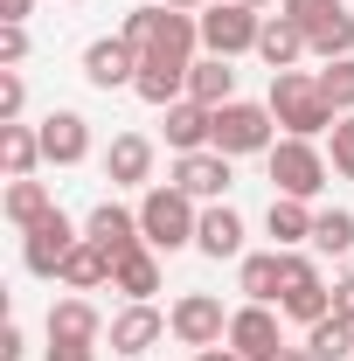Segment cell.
<instances>
[{"instance_id":"1","label":"cell","mask_w":354,"mask_h":361,"mask_svg":"<svg viewBox=\"0 0 354 361\" xmlns=\"http://www.w3.org/2000/svg\"><path fill=\"white\" fill-rule=\"evenodd\" d=\"M139 229H146V250L174 257V250L195 243V229H202V202L181 195L174 180H153V188L139 195Z\"/></svg>"},{"instance_id":"2","label":"cell","mask_w":354,"mask_h":361,"mask_svg":"<svg viewBox=\"0 0 354 361\" xmlns=\"http://www.w3.org/2000/svg\"><path fill=\"white\" fill-rule=\"evenodd\" d=\"M264 104H271V118L285 126V139H319V133H334V118H341V111L319 97V77H312V70H278Z\"/></svg>"},{"instance_id":"3","label":"cell","mask_w":354,"mask_h":361,"mask_svg":"<svg viewBox=\"0 0 354 361\" xmlns=\"http://www.w3.org/2000/svg\"><path fill=\"white\" fill-rule=\"evenodd\" d=\"M118 35H126V42H133L139 56L195 63V49H202V21H195V14H181V7H133Z\"/></svg>"},{"instance_id":"4","label":"cell","mask_w":354,"mask_h":361,"mask_svg":"<svg viewBox=\"0 0 354 361\" xmlns=\"http://www.w3.org/2000/svg\"><path fill=\"white\" fill-rule=\"evenodd\" d=\"M209 146L229 153V160H243V153H271V146H278V118H271V104H243V97L216 104Z\"/></svg>"},{"instance_id":"5","label":"cell","mask_w":354,"mask_h":361,"mask_svg":"<svg viewBox=\"0 0 354 361\" xmlns=\"http://www.w3.org/2000/svg\"><path fill=\"white\" fill-rule=\"evenodd\" d=\"M195 21H202V56H229V63H236V56H250L257 35H264V14H257V7H243V0H209Z\"/></svg>"},{"instance_id":"6","label":"cell","mask_w":354,"mask_h":361,"mask_svg":"<svg viewBox=\"0 0 354 361\" xmlns=\"http://www.w3.org/2000/svg\"><path fill=\"white\" fill-rule=\"evenodd\" d=\"M264 160H271V188H278V195H299V202H312V195L326 188V174H334V160H326L312 139H278Z\"/></svg>"},{"instance_id":"7","label":"cell","mask_w":354,"mask_h":361,"mask_svg":"<svg viewBox=\"0 0 354 361\" xmlns=\"http://www.w3.org/2000/svg\"><path fill=\"white\" fill-rule=\"evenodd\" d=\"M278 313L299 319V326H319V319L334 313V285L319 278L306 250H285V292H278Z\"/></svg>"},{"instance_id":"8","label":"cell","mask_w":354,"mask_h":361,"mask_svg":"<svg viewBox=\"0 0 354 361\" xmlns=\"http://www.w3.org/2000/svg\"><path fill=\"white\" fill-rule=\"evenodd\" d=\"M167 326H174V341L181 348H222L229 341V313H222V299L216 292H181L174 299V313H167Z\"/></svg>"},{"instance_id":"9","label":"cell","mask_w":354,"mask_h":361,"mask_svg":"<svg viewBox=\"0 0 354 361\" xmlns=\"http://www.w3.org/2000/svg\"><path fill=\"white\" fill-rule=\"evenodd\" d=\"M77 243H84V229L70 223L63 209H49L35 229H21V264L35 271V278H56V271H63V257H70Z\"/></svg>"},{"instance_id":"10","label":"cell","mask_w":354,"mask_h":361,"mask_svg":"<svg viewBox=\"0 0 354 361\" xmlns=\"http://www.w3.org/2000/svg\"><path fill=\"white\" fill-rule=\"evenodd\" d=\"M278 306H257V299H243L236 313H229V341L222 348H236L243 361H278L285 355V334H278Z\"/></svg>"},{"instance_id":"11","label":"cell","mask_w":354,"mask_h":361,"mask_svg":"<svg viewBox=\"0 0 354 361\" xmlns=\"http://www.w3.org/2000/svg\"><path fill=\"white\" fill-rule=\"evenodd\" d=\"M104 334H111V355H133V361H139V355H153L174 326L153 313V299H126V306L111 313V326H104Z\"/></svg>"},{"instance_id":"12","label":"cell","mask_w":354,"mask_h":361,"mask_svg":"<svg viewBox=\"0 0 354 361\" xmlns=\"http://www.w3.org/2000/svg\"><path fill=\"white\" fill-rule=\"evenodd\" d=\"M229 180H236V174H229V153H216V146H202V153H174V188H181V195H195L202 209L229 195Z\"/></svg>"},{"instance_id":"13","label":"cell","mask_w":354,"mask_h":361,"mask_svg":"<svg viewBox=\"0 0 354 361\" xmlns=\"http://www.w3.org/2000/svg\"><path fill=\"white\" fill-rule=\"evenodd\" d=\"M133 77H139V49L126 35H97L84 49V84L90 90H133Z\"/></svg>"},{"instance_id":"14","label":"cell","mask_w":354,"mask_h":361,"mask_svg":"<svg viewBox=\"0 0 354 361\" xmlns=\"http://www.w3.org/2000/svg\"><path fill=\"white\" fill-rule=\"evenodd\" d=\"M84 236L118 264V257H133V250H146V229H139V209H118V202H97L90 209V223H84Z\"/></svg>"},{"instance_id":"15","label":"cell","mask_w":354,"mask_h":361,"mask_svg":"<svg viewBox=\"0 0 354 361\" xmlns=\"http://www.w3.org/2000/svg\"><path fill=\"white\" fill-rule=\"evenodd\" d=\"M35 133H42V160H49V167H77V160H90V118H84V111H49Z\"/></svg>"},{"instance_id":"16","label":"cell","mask_w":354,"mask_h":361,"mask_svg":"<svg viewBox=\"0 0 354 361\" xmlns=\"http://www.w3.org/2000/svg\"><path fill=\"white\" fill-rule=\"evenodd\" d=\"M188 70L195 63H167V56H139V77H133V97L139 104H153V111H167L188 97Z\"/></svg>"},{"instance_id":"17","label":"cell","mask_w":354,"mask_h":361,"mask_svg":"<svg viewBox=\"0 0 354 361\" xmlns=\"http://www.w3.org/2000/svg\"><path fill=\"white\" fill-rule=\"evenodd\" d=\"M257 56H264V70L278 77V70H299L312 56V42H306V28L292 21V14H264V35H257Z\"/></svg>"},{"instance_id":"18","label":"cell","mask_w":354,"mask_h":361,"mask_svg":"<svg viewBox=\"0 0 354 361\" xmlns=\"http://www.w3.org/2000/svg\"><path fill=\"white\" fill-rule=\"evenodd\" d=\"M104 180H111V188H146V180H153V139L146 133H118L104 146Z\"/></svg>"},{"instance_id":"19","label":"cell","mask_w":354,"mask_h":361,"mask_svg":"<svg viewBox=\"0 0 354 361\" xmlns=\"http://www.w3.org/2000/svg\"><path fill=\"white\" fill-rule=\"evenodd\" d=\"M195 250H202V257H243V216H236V209H229V202H209V209H202V229H195Z\"/></svg>"},{"instance_id":"20","label":"cell","mask_w":354,"mask_h":361,"mask_svg":"<svg viewBox=\"0 0 354 361\" xmlns=\"http://www.w3.org/2000/svg\"><path fill=\"white\" fill-rule=\"evenodd\" d=\"M312 202H299V195H271V216H264V229H271V250H299V243H312Z\"/></svg>"},{"instance_id":"21","label":"cell","mask_w":354,"mask_h":361,"mask_svg":"<svg viewBox=\"0 0 354 361\" xmlns=\"http://www.w3.org/2000/svg\"><path fill=\"white\" fill-rule=\"evenodd\" d=\"M236 292L257 299V306H278V292H285V250H250L236 264Z\"/></svg>"},{"instance_id":"22","label":"cell","mask_w":354,"mask_h":361,"mask_svg":"<svg viewBox=\"0 0 354 361\" xmlns=\"http://www.w3.org/2000/svg\"><path fill=\"white\" fill-rule=\"evenodd\" d=\"M97 334H104V313L90 306L84 292H70V299L49 306V341H84V348H97Z\"/></svg>"},{"instance_id":"23","label":"cell","mask_w":354,"mask_h":361,"mask_svg":"<svg viewBox=\"0 0 354 361\" xmlns=\"http://www.w3.org/2000/svg\"><path fill=\"white\" fill-rule=\"evenodd\" d=\"M111 257H104V250H97V243H77V250H70V257H63V271H56V285H63V292H97V285H111Z\"/></svg>"},{"instance_id":"24","label":"cell","mask_w":354,"mask_h":361,"mask_svg":"<svg viewBox=\"0 0 354 361\" xmlns=\"http://www.w3.org/2000/svg\"><path fill=\"white\" fill-rule=\"evenodd\" d=\"M209 126H216L209 104H195V97L167 104V146H174V153H202V146H209Z\"/></svg>"},{"instance_id":"25","label":"cell","mask_w":354,"mask_h":361,"mask_svg":"<svg viewBox=\"0 0 354 361\" xmlns=\"http://www.w3.org/2000/svg\"><path fill=\"white\" fill-rule=\"evenodd\" d=\"M188 97L195 104H229L236 97V70H229V56H195V70H188Z\"/></svg>"},{"instance_id":"26","label":"cell","mask_w":354,"mask_h":361,"mask_svg":"<svg viewBox=\"0 0 354 361\" xmlns=\"http://www.w3.org/2000/svg\"><path fill=\"white\" fill-rule=\"evenodd\" d=\"M49 209H56V202H49V188L35 174H28V180H7V195H0V216H7L14 229H35Z\"/></svg>"},{"instance_id":"27","label":"cell","mask_w":354,"mask_h":361,"mask_svg":"<svg viewBox=\"0 0 354 361\" xmlns=\"http://www.w3.org/2000/svg\"><path fill=\"white\" fill-rule=\"evenodd\" d=\"M0 167H7V180H28L42 167V133L35 126H0Z\"/></svg>"},{"instance_id":"28","label":"cell","mask_w":354,"mask_h":361,"mask_svg":"<svg viewBox=\"0 0 354 361\" xmlns=\"http://www.w3.org/2000/svg\"><path fill=\"white\" fill-rule=\"evenodd\" d=\"M111 292H126V299H153V292H160V250H133V257H118Z\"/></svg>"},{"instance_id":"29","label":"cell","mask_w":354,"mask_h":361,"mask_svg":"<svg viewBox=\"0 0 354 361\" xmlns=\"http://www.w3.org/2000/svg\"><path fill=\"white\" fill-rule=\"evenodd\" d=\"M312 250L319 257H348L354 250V209H319L312 216Z\"/></svg>"},{"instance_id":"30","label":"cell","mask_w":354,"mask_h":361,"mask_svg":"<svg viewBox=\"0 0 354 361\" xmlns=\"http://www.w3.org/2000/svg\"><path fill=\"white\" fill-rule=\"evenodd\" d=\"M306 355L312 361H354V326L326 313L319 326H306Z\"/></svg>"},{"instance_id":"31","label":"cell","mask_w":354,"mask_h":361,"mask_svg":"<svg viewBox=\"0 0 354 361\" xmlns=\"http://www.w3.org/2000/svg\"><path fill=\"white\" fill-rule=\"evenodd\" d=\"M312 77H319V97H326L334 111H354V56L326 63V70H312Z\"/></svg>"},{"instance_id":"32","label":"cell","mask_w":354,"mask_h":361,"mask_svg":"<svg viewBox=\"0 0 354 361\" xmlns=\"http://www.w3.org/2000/svg\"><path fill=\"white\" fill-rule=\"evenodd\" d=\"M326 160H334V174L354 180V111L334 118V133H326Z\"/></svg>"},{"instance_id":"33","label":"cell","mask_w":354,"mask_h":361,"mask_svg":"<svg viewBox=\"0 0 354 361\" xmlns=\"http://www.w3.org/2000/svg\"><path fill=\"white\" fill-rule=\"evenodd\" d=\"M21 111H28V84H21V70H0V126H21Z\"/></svg>"},{"instance_id":"34","label":"cell","mask_w":354,"mask_h":361,"mask_svg":"<svg viewBox=\"0 0 354 361\" xmlns=\"http://www.w3.org/2000/svg\"><path fill=\"white\" fill-rule=\"evenodd\" d=\"M278 14H292V21L312 35L319 21H334V14H341V0H278Z\"/></svg>"},{"instance_id":"35","label":"cell","mask_w":354,"mask_h":361,"mask_svg":"<svg viewBox=\"0 0 354 361\" xmlns=\"http://www.w3.org/2000/svg\"><path fill=\"white\" fill-rule=\"evenodd\" d=\"M28 63V21H0V70Z\"/></svg>"},{"instance_id":"36","label":"cell","mask_w":354,"mask_h":361,"mask_svg":"<svg viewBox=\"0 0 354 361\" xmlns=\"http://www.w3.org/2000/svg\"><path fill=\"white\" fill-rule=\"evenodd\" d=\"M334 319H348V326H354V271L334 278Z\"/></svg>"},{"instance_id":"37","label":"cell","mask_w":354,"mask_h":361,"mask_svg":"<svg viewBox=\"0 0 354 361\" xmlns=\"http://www.w3.org/2000/svg\"><path fill=\"white\" fill-rule=\"evenodd\" d=\"M49 361H97V348H84V341H49Z\"/></svg>"},{"instance_id":"38","label":"cell","mask_w":354,"mask_h":361,"mask_svg":"<svg viewBox=\"0 0 354 361\" xmlns=\"http://www.w3.org/2000/svg\"><path fill=\"white\" fill-rule=\"evenodd\" d=\"M21 355H28V341H21V326L7 319V326H0V361H21Z\"/></svg>"},{"instance_id":"39","label":"cell","mask_w":354,"mask_h":361,"mask_svg":"<svg viewBox=\"0 0 354 361\" xmlns=\"http://www.w3.org/2000/svg\"><path fill=\"white\" fill-rule=\"evenodd\" d=\"M35 14V0H0V21H28Z\"/></svg>"},{"instance_id":"40","label":"cell","mask_w":354,"mask_h":361,"mask_svg":"<svg viewBox=\"0 0 354 361\" xmlns=\"http://www.w3.org/2000/svg\"><path fill=\"white\" fill-rule=\"evenodd\" d=\"M195 361H243V355H236V348H202Z\"/></svg>"},{"instance_id":"41","label":"cell","mask_w":354,"mask_h":361,"mask_svg":"<svg viewBox=\"0 0 354 361\" xmlns=\"http://www.w3.org/2000/svg\"><path fill=\"white\" fill-rule=\"evenodd\" d=\"M160 7H181V14H202L209 0H160Z\"/></svg>"},{"instance_id":"42","label":"cell","mask_w":354,"mask_h":361,"mask_svg":"<svg viewBox=\"0 0 354 361\" xmlns=\"http://www.w3.org/2000/svg\"><path fill=\"white\" fill-rule=\"evenodd\" d=\"M278 361H312V355H306V348H285V355H278Z\"/></svg>"},{"instance_id":"43","label":"cell","mask_w":354,"mask_h":361,"mask_svg":"<svg viewBox=\"0 0 354 361\" xmlns=\"http://www.w3.org/2000/svg\"><path fill=\"white\" fill-rule=\"evenodd\" d=\"M243 7H278V0H243Z\"/></svg>"}]
</instances>
